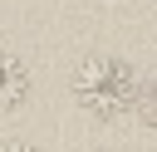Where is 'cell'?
Masks as SVG:
<instances>
[{"mask_svg": "<svg viewBox=\"0 0 157 152\" xmlns=\"http://www.w3.org/2000/svg\"><path fill=\"white\" fill-rule=\"evenodd\" d=\"M74 98L93 118H118L132 103H142V74L123 54H88L74 69Z\"/></svg>", "mask_w": 157, "mask_h": 152, "instance_id": "6da1fadb", "label": "cell"}, {"mask_svg": "<svg viewBox=\"0 0 157 152\" xmlns=\"http://www.w3.org/2000/svg\"><path fill=\"white\" fill-rule=\"evenodd\" d=\"M25 98H29V69H25V59L0 49V113H15Z\"/></svg>", "mask_w": 157, "mask_h": 152, "instance_id": "7a4b0ae2", "label": "cell"}, {"mask_svg": "<svg viewBox=\"0 0 157 152\" xmlns=\"http://www.w3.org/2000/svg\"><path fill=\"white\" fill-rule=\"evenodd\" d=\"M142 118L157 127V78H152V83H142Z\"/></svg>", "mask_w": 157, "mask_h": 152, "instance_id": "3957f363", "label": "cell"}, {"mask_svg": "<svg viewBox=\"0 0 157 152\" xmlns=\"http://www.w3.org/2000/svg\"><path fill=\"white\" fill-rule=\"evenodd\" d=\"M0 152H39V147H29V142H5Z\"/></svg>", "mask_w": 157, "mask_h": 152, "instance_id": "277c9868", "label": "cell"}]
</instances>
